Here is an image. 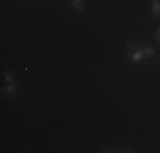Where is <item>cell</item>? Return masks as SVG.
Returning a JSON list of instances; mask_svg holds the SVG:
<instances>
[{
    "label": "cell",
    "instance_id": "1",
    "mask_svg": "<svg viewBox=\"0 0 160 153\" xmlns=\"http://www.w3.org/2000/svg\"><path fill=\"white\" fill-rule=\"evenodd\" d=\"M126 56H128V61H131V63H140L145 55H143V46H140L138 43H133L128 46L126 49Z\"/></svg>",
    "mask_w": 160,
    "mask_h": 153
},
{
    "label": "cell",
    "instance_id": "2",
    "mask_svg": "<svg viewBox=\"0 0 160 153\" xmlns=\"http://www.w3.org/2000/svg\"><path fill=\"white\" fill-rule=\"evenodd\" d=\"M16 92H17V87H16V83H7V85L2 89V94H5V95H10V97H14V95H16Z\"/></svg>",
    "mask_w": 160,
    "mask_h": 153
},
{
    "label": "cell",
    "instance_id": "3",
    "mask_svg": "<svg viewBox=\"0 0 160 153\" xmlns=\"http://www.w3.org/2000/svg\"><path fill=\"white\" fill-rule=\"evenodd\" d=\"M72 7H73L77 12H82V10L85 9V2H83V0H72Z\"/></svg>",
    "mask_w": 160,
    "mask_h": 153
},
{
    "label": "cell",
    "instance_id": "4",
    "mask_svg": "<svg viewBox=\"0 0 160 153\" xmlns=\"http://www.w3.org/2000/svg\"><path fill=\"white\" fill-rule=\"evenodd\" d=\"M143 55H145V58H153L155 56V49L152 48V46H143Z\"/></svg>",
    "mask_w": 160,
    "mask_h": 153
},
{
    "label": "cell",
    "instance_id": "5",
    "mask_svg": "<svg viewBox=\"0 0 160 153\" xmlns=\"http://www.w3.org/2000/svg\"><path fill=\"white\" fill-rule=\"evenodd\" d=\"M152 12L155 17H160V2L158 0H152Z\"/></svg>",
    "mask_w": 160,
    "mask_h": 153
},
{
    "label": "cell",
    "instance_id": "6",
    "mask_svg": "<svg viewBox=\"0 0 160 153\" xmlns=\"http://www.w3.org/2000/svg\"><path fill=\"white\" fill-rule=\"evenodd\" d=\"M3 75H5V82H7V83H16V82H14V73H10V72H5Z\"/></svg>",
    "mask_w": 160,
    "mask_h": 153
},
{
    "label": "cell",
    "instance_id": "7",
    "mask_svg": "<svg viewBox=\"0 0 160 153\" xmlns=\"http://www.w3.org/2000/svg\"><path fill=\"white\" fill-rule=\"evenodd\" d=\"M101 151L102 153H111L112 150H111V148H101Z\"/></svg>",
    "mask_w": 160,
    "mask_h": 153
},
{
    "label": "cell",
    "instance_id": "8",
    "mask_svg": "<svg viewBox=\"0 0 160 153\" xmlns=\"http://www.w3.org/2000/svg\"><path fill=\"white\" fill-rule=\"evenodd\" d=\"M155 39H157V43L160 44V29H158V32H157V36H155Z\"/></svg>",
    "mask_w": 160,
    "mask_h": 153
}]
</instances>
